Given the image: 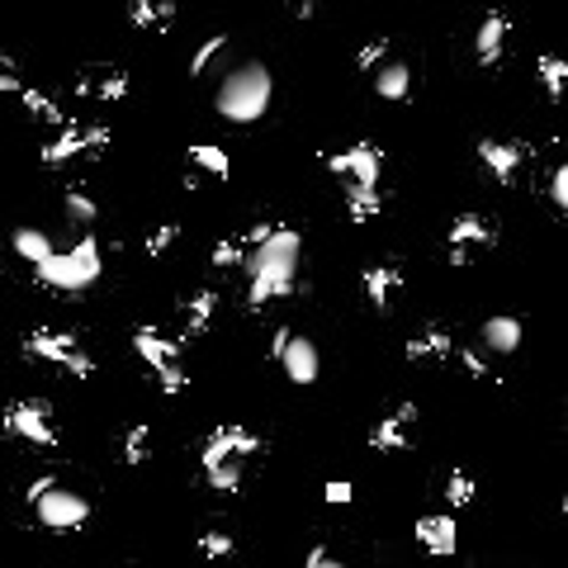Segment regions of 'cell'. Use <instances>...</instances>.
Listing matches in <instances>:
<instances>
[{"mask_svg": "<svg viewBox=\"0 0 568 568\" xmlns=\"http://www.w3.org/2000/svg\"><path fill=\"white\" fill-rule=\"evenodd\" d=\"M29 502H34L43 531H57V535L81 531L90 521V498L76 493L67 483H57V473H43V479L29 483Z\"/></svg>", "mask_w": 568, "mask_h": 568, "instance_id": "obj_5", "label": "cell"}, {"mask_svg": "<svg viewBox=\"0 0 568 568\" xmlns=\"http://www.w3.org/2000/svg\"><path fill=\"white\" fill-rule=\"evenodd\" d=\"M195 549H199L204 559H232L237 555V540H232L228 531H204L199 540H195Z\"/></svg>", "mask_w": 568, "mask_h": 568, "instance_id": "obj_32", "label": "cell"}, {"mask_svg": "<svg viewBox=\"0 0 568 568\" xmlns=\"http://www.w3.org/2000/svg\"><path fill=\"white\" fill-rule=\"evenodd\" d=\"M455 351H460V341H455V331H446V327H422V331H413L407 337V346H403V360L407 365H446V360H455Z\"/></svg>", "mask_w": 568, "mask_h": 568, "instance_id": "obj_17", "label": "cell"}, {"mask_svg": "<svg viewBox=\"0 0 568 568\" xmlns=\"http://www.w3.org/2000/svg\"><path fill=\"white\" fill-rule=\"evenodd\" d=\"M535 81H540V90L549 95V100L564 105L568 100V57L540 53V57H535Z\"/></svg>", "mask_w": 568, "mask_h": 568, "instance_id": "obj_25", "label": "cell"}, {"mask_svg": "<svg viewBox=\"0 0 568 568\" xmlns=\"http://www.w3.org/2000/svg\"><path fill=\"white\" fill-rule=\"evenodd\" d=\"M62 209H67V218H76V223H81V228H90L95 218H100V204H95L81 185H72L67 195H62Z\"/></svg>", "mask_w": 568, "mask_h": 568, "instance_id": "obj_31", "label": "cell"}, {"mask_svg": "<svg viewBox=\"0 0 568 568\" xmlns=\"http://www.w3.org/2000/svg\"><path fill=\"white\" fill-rule=\"evenodd\" d=\"M256 450H261V436L251 432V426H242V422L214 426V432L204 436V446H199L204 483H209L214 493H237V488H242V469H247V460Z\"/></svg>", "mask_w": 568, "mask_h": 568, "instance_id": "obj_2", "label": "cell"}, {"mask_svg": "<svg viewBox=\"0 0 568 568\" xmlns=\"http://www.w3.org/2000/svg\"><path fill=\"white\" fill-rule=\"evenodd\" d=\"M417 545L432 559H450L455 549H460V526H455V516H446V512L417 516Z\"/></svg>", "mask_w": 568, "mask_h": 568, "instance_id": "obj_21", "label": "cell"}, {"mask_svg": "<svg viewBox=\"0 0 568 568\" xmlns=\"http://www.w3.org/2000/svg\"><path fill=\"white\" fill-rule=\"evenodd\" d=\"M298 256H304V237L294 228H275L256 251H251V261L242 265L251 313H261L265 304H275V298L298 294Z\"/></svg>", "mask_w": 568, "mask_h": 568, "instance_id": "obj_1", "label": "cell"}, {"mask_svg": "<svg viewBox=\"0 0 568 568\" xmlns=\"http://www.w3.org/2000/svg\"><path fill=\"white\" fill-rule=\"evenodd\" d=\"M559 512H564V516H568V493H564V502H559Z\"/></svg>", "mask_w": 568, "mask_h": 568, "instance_id": "obj_43", "label": "cell"}, {"mask_svg": "<svg viewBox=\"0 0 568 568\" xmlns=\"http://www.w3.org/2000/svg\"><path fill=\"white\" fill-rule=\"evenodd\" d=\"M417 422H422L417 403H393L389 413L370 426V450H379V455H403L417 440Z\"/></svg>", "mask_w": 568, "mask_h": 568, "instance_id": "obj_12", "label": "cell"}, {"mask_svg": "<svg viewBox=\"0 0 568 568\" xmlns=\"http://www.w3.org/2000/svg\"><path fill=\"white\" fill-rule=\"evenodd\" d=\"M24 356L29 360H39V365H53L62 374H72V379H95V356L86 351L81 341L72 337V331H57V327H34L24 337Z\"/></svg>", "mask_w": 568, "mask_h": 568, "instance_id": "obj_6", "label": "cell"}, {"mask_svg": "<svg viewBox=\"0 0 568 568\" xmlns=\"http://www.w3.org/2000/svg\"><path fill=\"white\" fill-rule=\"evenodd\" d=\"M0 90H6V95H24V81H20V72H14L10 53H0Z\"/></svg>", "mask_w": 568, "mask_h": 568, "instance_id": "obj_40", "label": "cell"}, {"mask_svg": "<svg viewBox=\"0 0 568 568\" xmlns=\"http://www.w3.org/2000/svg\"><path fill=\"white\" fill-rule=\"evenodd\" d=\"M360 284H365V298L374 313H393V304H398L407 290V275H403V265H393V261H370L365 271H360Z\"/></svg>", "mask_w": 568, "mask_h": 568, "instance_id": "obj_16", "label": "cell"}, {"mask_svg": "<svg viewBox=\"0 0 568 568\" xmlns=\"http://www.w3.org/2000/svg\"><path fill=\"white\" fill-rule=\"evenodd\" d=\"M498 218H488V214H455V223L446 228V256L450 265H473L483 256V251H493L498 247Z\"/></svg>", "mask_w": 568, "mask_h": 568, "instance_id": "obj_9", "label": "cell"}, {"mask_svg": "<svg viewBox=\"0 0 568 568\" xmlns=\"http://www.w3.org/2000/svg\"><path fill=\"white\" fill-rule=\"evenodd\" d=\"M507 39H512V14L488 10L479 20V34H473V62H479L483 72H498L502 57H507Z\"/></svg>", "mask_w": 568, "mask_h": 568, "instance_id": "obj_15", "label": "cell"}, {"mask_svg": "<svg viewBox=\"0 0 568 568\" xmlns=\"http://www.w3.org/2000/svg\"><path fill=\"white\" fill-rule=\"evenodd\" d=\"M479 162L498 185H516L521 171H526V162H531V148L526 142H516V138H483L479 142Z\"/></svg>", "mask_w": 568, "mask_h": 568, "instance_id": "obj_13", "label": "cell"}, {"mask_svg": "<svg viewBox=\"0 0 568 568\" xmlns=\"http://www.w3.org/2000/svg\"><path fill=\"white\" fill-rule=\"evenodd\" d=\"M384 57H389V39H365V43L356 47V72L374 76L379 67H384Z\"/></svg>", "mask_w": 568, "mask_h": 568, "instance_id": "obj_34", "label": "cell"}, {"mask_svg": "<svg viewBox=\"0 0 568 568\" xmlns=\"http://www.w3.org/2000/svg\"><path fill=\"white\" fill-rule=\"evenodd\" d=\"M271 95H275V81L261 62H242L237 72L223 76L218 86V114L228 123H256L265 109H271Z\"/></svg>", "mask_w": 568, "mask_h": 568, "instance_id": "obj_3", "label": "cell"}, {"mask_svg": "<svg viewBox=\"0 0 568 568\" xmlns=\"http://www.w3.org/2000/svg\"><path fill=\"white\" fill-rule=\"evenodd\" d=\"M284 6H290L294 20H313L318 14V0H284Z\"/></svg>", "mask_w": 568, "mask_h": 568, "instance_id": "obj_42", "label": "cell"}, {"mask_svg": "<svg viewBox=\"0 0 568 568\" xmlns=\"http://www.w3.org/2000/svg\"><path fill=\"white\" fill-rule=\"evenodd\" d=\"M148 455H152V422H133V426H123V436H119V460L138 469V465H148Z\"/></svg>", "mask_w": 568, "mask_h": 568, "instance_id": "obj_28", "label": "cell"}, {"mask_svg": "<svg viewBox=\"0 0 568 568\" xmlns=\"http://www.w3.org/2000/svg\"><path fill=\"white\" fill-rule=\"evenodd\" d=\"M39 280L47 284V290H62V294H81L90 290L95 280L105 275V256H100V242H95V232H86L76 247L67 251H53L43 265H34Z\"/></svg>", "mask_w": 568, "mask_h": 568, "instance_id": "obj_4", "label": "cell"}, {"mask_svg": "<svg viewBox=\"0 0 568 568\" xmlns=\"http://www.w3.org/2000/svg\"><path fill=\"white\" fill-rule=\"evenodd\" d=\"M14 251H20L29 265H43L57 247H53V237H47V232H39V228H20V232H14Z\"/></svg>", "mask_w": 568, "mask_h": 568, "instance_id": "obj_29", "label": "cell"}, {"mask_svg": "<svg viewBox=\"0 0 568 568\" xmlns=\"http://www.w3.org/2000/svg\"><path fill=\"white\" fill-rule=\"evenodd\" d=\"M280 223H251L242 232H228V237H218L214 251H209V265H218V271H232V265H247L251 261V251H256L265 237H271Z\"/></svg>", "mask_w": 568, "mask_h": 568, "instance_id": "obj_18", "label": "cell"}, {"mask_svg": "<svg viewBox=\"0 0 568 568\" xmlns=\"http://www.w3.org/2000/svg\"><path fill=\"white\" fill-rule=\"evenodd\" d=\"M176 14H181L176 0H129V24L138 34H152V39L171 34V29H176Z\"/></svg>", "mask_w": 568, "mask_h": 568, "instance_id": "obj_22", "label": "cell"}, {"mask_svg": "<svg viewBox=\"0 0 568 568\" xmlns=\"http://www.w3.org/2000/svg\"><path fill=\"white\" fill-rule=\"evenodd\" d=\"M189 166H199L204 176H218V181H223L228 171H232L228 152H223V148H214V142H195V148H189Z\"/></svg>", "mask_w": 568, "mask_h": 568, "instance_id": "obj_30", "label": "cell"}, {"mask_svg": "<svg viewBox=\"0 0 568 568\" xmlns=\"http://www.w3.org/2000/svg\"><path fill=\"white\" fill-rule=\"evenodd\" d=\"M323 498L331 502V507H346V502L356 498V488L346 483V479H327V488H323Z\"/></svg>", "mask_w": 568, "mask_h": 568, "instance_id": "obj_41", "label": "cell"}, {"mask_svg": "<svg viewBox=\"0 0 568 568\" xmlns=\"http://www.w3.org/2000/svg\"><path fill=\"white\" fill-rule=\"evenodd\" d=\"M446 498L455 502V507H469L473 498H479V483H473V473H465V469H455L450 479H446Z\"/></svg>", "mask_w": 568, "mask_h": 568, "instance_id": "obj_36", "label": "cell"}, {"mask_svg": "<svg viewBox=\"0 0 568 568\" xmlns=\"http://www.w3.org/2000/svg\"><path fill=\"white\" fill-rule=\"evenodd\" d=\"M323 166L331 171V176H341L346 185L379 189V176H384V152H379L374 142H351V148H341V152H327Z\"/></svg>", "mask_w": 568, "mask_h": 568, "instance_id": "obj_11", "label": "cell"}, {"mask_svg": "<svg viewBox=\"0 0 568 568\" xmlns=\"http://www.w3.org/2000/svg\"><path fill=\"white\" fill-rule=\"evenodd\" d=\"M304 568H346L337 549H327V545H308L304 549Z\"/></svg>", "mask_w": 568, "mask_h": 568, "instance_id": "obj_38", "label": "cell"}, {"mask_svg": "<svg viewBox=\"0 0 568 568\" xmlns=\"http://www.w3.org/2000/svg\"><path fill=\"white\" fill-rule=\"evenodd\" d=\"M341 214H346V223H356V228L374 223V218L384 214V189H370V185H346V189H341Z\"/></svg>", "mask_w": 568, "mask_h": 568, "instance_id": "obj_23", "label": "cell"}, {"mask_svg": "<svg viewBox=\"0 0 568 568\" xmlns=\"http://www.w3.org/2000/svg\"><path fill=\"white\" fill-rule=\"evenodd\" d=\"M176 242H181V223H162V228H152L148 232V242H142V251L156 261V256H171L176 251Z\"/></svg>", "mask_w": 568, "mask_h": 568, "instance_id": "obj_33", "label": "cell"}, {"mask_svg": "<svg viewBox=\"0 0 568 568\" xmlns=\"http://www.w3.org/2000/svg\"><path fill=\"white\" fill-rule=\"evenodd\" d=\"M20 105L29 109V119H34V123H47V129H67V123H72V114H67V109H62V105L53 100V95H47V90H39V86H24Z\"/></svg>", "mask_w": 568, "mask_h": 568, "instance_id": "obj_26", "label": "cell"}, {"mask_svg": "<svg viewBox=\"0 0 568 568\" xmlns=\"http://www.w3.org/2000/svg\"><path fill=\"white\" fill-rule=\"evenodd\" d=\"M0 426H6L14 440H24V446H39V450H57L62 446V436L53 426V407H47L43 398H14V403H6Z\"/></svg>", "mask_w": 568, "mask_h": 568, "instance_id": "obj_10", "label": "cell"}, {"mask_svg": "<svg viewBox=\"0 0 568 568\" xmlns=\"http://www.w3.org/2000/svg\"><path fill=\"white\" fill-rule=\"evenodd\" d=\"M455 365H460L469 379H493V365H488L473 346H460V351H455Z\"/></svg>", "mask_w": 568, "mask_h": 568, "instance_id": "obj_37", "label": "cell"}, {"mask_svg": "<svg viewBox=\"0 0 568 568\" xmlns=\"http://www.w3.org/2000/svg\"><path fill=\"white\" fill-rule=\"evenodd\" d=\"M114 142L109 133V123H67V129H57L53 142H43L39 148V162L43 166H72V162H95V156H105V148Z\"/></svg>", "mask_w": 568, "mask_h": 568, "instance_id": "obj_7", "label": "cell"}, {"mask_svg": "<svg viewBox=\"0 0 568 568\" xmlns=\"http://www.w3.org/2000/svg\"><path fill=\"white\" fill-rule=\"evenodd\" d=\"M218 304H223V298H218V290H209V284H204V290H195V294H189L185 304H181V341H185V346L214 331Z\"/></svg>", "mask_w": 568, "mask_h": 568, "instance_id": "obj_20", "label": "cell"}, {"mask_svg": "<svg viewBox=\"0 0 568 568\" xmlns=\"http://www.w3.org/2000/svg\"><path fill=\"white\" fill-rule=\"evenodd\" d=\"M129 72L123 67H86L72 76V90L76 100H90V105H119L123 95H129Z\"/></svg>", "mask_w": 568, "mask_h": 568, "instance_id": "obj_14", "label": "cell"}, {"mask_svg": "<svg viewBox=\"0 0 568 568\" xmlns=\"http://www.w3.org/2000/svg\"><path fill=\"white\" fill-rule=\"evenodd\" d=\"M549 199H555L559 214H568V162L555 166V176H549Z\"/></svg>", "mask_w": 568, "mask_h": 568, "instance_id": "obj_39", "label": "cell"}, {"mask_svg": "<svg viewBox=\"0 0 568 568\" xmlns=\"http://www.w3.org/2000/svg\"><path fill=\"white\" fill-rule=\"evenodd\" d=\"M181 346H185L181 337H176V341H166L156 327H138V331H133V351L142 356V365L152 370V379L162 384V393H171V398H176V393H185Z\"/></svg>", "mask_w": 568, "mask_h": 568, "instance_id": "obj_8", "label": "cell"}, {"mask_svg": "<svg viewBox=\"0 0 568 568\" xmlns=\"http://www.w3.org/2000/svg\"><path fill=\"white\" fill-rule=\"evenodd\" d=\"M275 365L290 374V384L308 389V384H318V374H323V356H318V346H313L308 337L290 331V341H284V351H280Z\"/></svg>", "mask_w": 568, "mask_h": 568, "instance_id": "obj_19", "label": "cell"}, {"mask_svg": "<svg viewBox=\"0 0 568 568\" xmlns=\"http://www.w3.org/2000/svg\"><path fill=\"white\" fill-rule=\"evenodd\" d=\"M228 47V34H214V39H204L199 47H195V57H189V76H204L218 62V53Z\"/></svg>", "mask_w": 568, "mask_h": 568, "instance_id": "obj_35", "label": "cell"}, {"mask_svg": "<svg viewBox=\"0 0 568 568\" xmlns=\"http://www.w3.org/2000/svg\"><path fill=\"white\" fill-rule=\"evenodd\" d=\"M374 90H379V100L403 105L407 95H413V67H407V62H384V67L374 72Z\"/></svg>", "mask_w": 568, "mask_h": 568, "instance_id": "obj_27", "label": "cell"}, {"mask_svg": "<svg viewBox=\"0 0 568 568\" xmlns=\"http://www.w3.org/2000/svg\"><path fill=\"white\" fill-rule=\"evenodd\" d=\"M521 337H526V327L512 313H502V318H488L483 323V351L488 356H516L521 351Z\"/></svg>", "mask_w": 568, "mask_h": 568, "instance_id": "obj_24", "label": "cell"}]
</instances>
